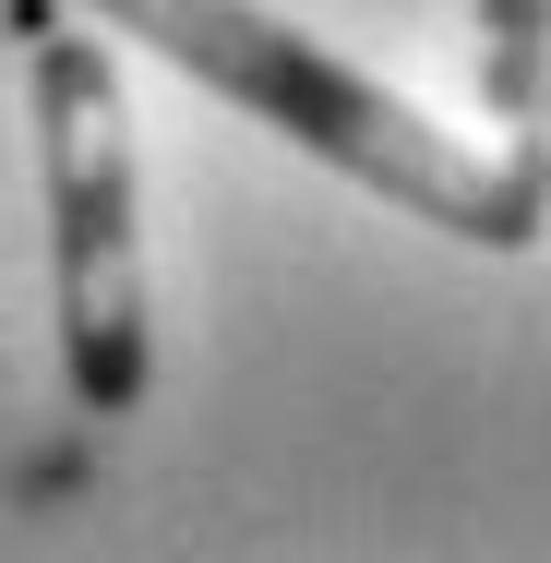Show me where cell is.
<instances>
[{
  "label": "cell",
  "mask_w": 551,
  "mask_h": 563,
  "mask_svg": "<svg viewBox=\"0 0 551 563\" xmlns=\"http://www.w3.org/2000/svg\"><path fill=\"white\" fill-rule=\"evenodd\" d=\"M85 12H109L120 36H144L192 85L240 97L264 132H288L300 156H324L335 180L408 205L420 228H455L480 252H528L540 240V156L528 144L516 156H467L455 132H432L396 85L348 73L324 36H300L288 12H264V0H85Z\"/></svg>",
  "instance_id": "1"
},
{
  "label": "cell",
  "mask_w": 551,
  "mask_h": 563,
  "mask_svg": "<svg viewBox=\"0 0 551 563\" xmlns=\"http://www.w3.org/2000/svg\"><path fill=\"white\" fill-rule=\"evenodd\" d=\"M540 12L551 0H480V97L504 132L540 120Z\"/></svg>",
  "instance_id": "3"
},
{
  "label": "cell",
  "mask_w": 551,
  "mask_h": 563,
  "mask_svg": "<svg viewBox=\"0 0 551 563\" xmlns=\"http://www.w3.org/2000/svg\"><path fill=\"white\" fill-rule=\"evenodd\" d=\"M36 192H48V312L60 372L97 420H132L156 384L144 312V192H132V109L97 36L36 24Z\"/></svg>",
  "instance_id": "2"
}]
</instances>
